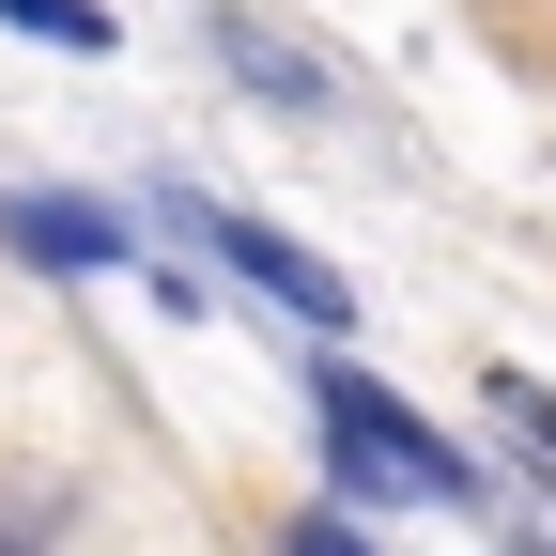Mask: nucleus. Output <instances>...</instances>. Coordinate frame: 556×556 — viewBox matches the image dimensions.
<instances>
[{
  "label": "nucleus",
  "mask_w": 556,
  "mask_h": 556,
  "mask_svg": "<svg viewBox=\"0 0 556 556\" xmlns=\"http://www.w3.org/2000/svg\"><path fill=\"white\" fill-rule=\"evenodd\" d=\"M325 464L356 479V495H433V510H464V495H479V464H464L417 402H387L371 371H325Z\"/></svg>",
  "instance_id": "nucleus-1"
},
{
  "label": "nucleus",
  "mask_w": 556,
  "mask_h": 556,
  "mask_svg": "<svg viewBox=\"0 0 556 556\" xmlns=\"http://www.w3.org/2000/svg\"><path fill=\"white\" fill-rule=\"evenodd\" d=\"M201 232H217V263H232V278H263V294L294 309V325H356V294H340V263H309L294 232H263V217H201Z\"/></svg>",
  "instance_id": "nucleus-2"
},
{
  "label": "nucleus",
  "mask_w": 556,
  "mask_h": 556,
  "mask_svg": "<svg viewBox=\"0 0 556 556\" xmlns=\"http://www.w3.org/2000/svg\"><path fill=\"white\" fill-rule=\"evenodd\" d=\"M0 232H16L31 263H78V278H93V263H124V232L93 217V201H0Z\"/></svg>",
  "instance_id": "nucleus-3"
},
{
  "label": "nucleus",
  "mask_w": 556,
  "mask_h": 556,
  "mask_svg": "<svg viewBox=\"0 0 556 556\" xmlns=\"http://www.w3.org/2000/svg\"><path fill=\"white\" fill-rule=\"evenodd\" d=\"M0 16H16V31H47V47H78V62L109 47V0H0Z\"/></svg>",
  "instance_id": "nucleus-4"
},
{
  "label": "nucleus",
  "mask_w": 556,
  "mask_h": 556,
  "mask_svg": "<svg viewBox=\"0 0 556 556\" xmlns=\"http://www.w3.org/2000/svg\"><path fill=\"white\" fill-rule=\"evenodd\" d=\"M495 417H510V433H526V448H541V464H556V402H541V387H526V371H495Z\"/></svg>",
  "instance_id": "nucleus-5"
},
{
  "label": "nucleus",
  "mask_w": 556,
  "mask_h": 556,
  "mask_svg": "<svg viewBox=\"0 0 556 556\" xmlns=\"http://www.w3.org/2000/svg\"><path fill=\"white\" fill-rule=\"evenodd\" d=\"M278 556H356V526H325V510H309L294 541H278Z\"/></svg>",
  "instance_id": "nucleus-6"
},
{
  "label": "nucleus",
  "mask_w": 556,
  "mask_h": 556,
  "mask_svg": "<svg viewBox=\"0 0 556 556\" xmlns=\"http://www.w3.org/2000/svg\"><path fill=\"white\" fill-rule=\"evenodd\" d=\"M0 556H16V541H0Z\"/></svg>",
  "instance_id": "nucleus-7"
}]
</instances>
